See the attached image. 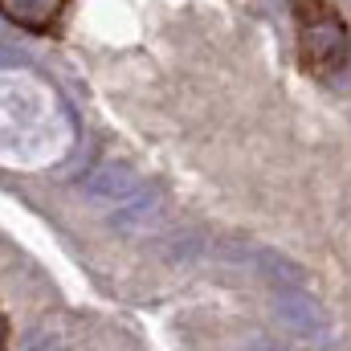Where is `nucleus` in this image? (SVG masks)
I'll list each match as a JSON object with an SVG mask.
<instances>
[{
	"label": "nucleus",
	"instance_id": "nucleus-1",
	"mask_svg": "<svg viewBox=\"0 0 351 351\" xmlns=\"http://www.w3.org/2000/svg\"><path fill=\"white\" fill-rule=\"evenodd\" d=\"M298 62L311 78L331 82L351 66V29L331 0H294Z\"/></svg>",
	"mask_w": 351,
	"mask_h": 351
},
{
	"label": "nucleus",
	"instance_id": "nucleus-2",
	"mask_svg": "<svg viewBox=\"0 0 351 351\" xmlns=\"http://www.w3.org/2000/svg\"><path fill=\"white\" fill-rule=\"evenodd\" d=\"M66 8H70V0H0V16L25 33H37V37L58 33Z\"/></svg>",
	"mask_w": 351,
	"mask_h": 351
},
{
	"label": "nucleus",
	"instance_id": "nucleus-3",
	"mask_svg": "<svg viewBox=\"0 0 351 351\" xmlns=\"http://www.w3.org/2000/svg\"><path fill=\"white\" fill-rule=\"evenodd\" d=\"M274 319L290 335H323L327 331V311L315 298H306V294H282L274 302Z\"/></svg>",
	"mask_w": 351,
	"mask_h": 351
},
{
	"label": "nucleus",
	"instance_id": "nucleus-4",
	"mask_svg": "<svg viewBox=\"0 0 351 351\" xmlns=\"http://www.w3.org/2000/svg\"><path fill=\"white\" fill-rule=\"evenodd\" d=\"M135 188H139V176L131 172L127 164H102V168L90 172V180L82 184V192H86L90 200H98V204H119V200H127Z\"/></svg>",
	"mask_w": 351,
	"mask_h": 351
},
{
	"label": "nucleus",
	"instance_id": "nucleus-5",
	"mask_svg": "<svg viewBox=\"0 0 351 351\" xmlns=\"http://www.w3.org/2000/svg\"><path fill=\"white\" fill-rule=\"evenodd\" d=\"M156 217H160V196L152 188H143V192L135 188L127 200H119V208L110 213V225L123 229V233H143Z\"/></svg>",
	"mask_w": 351,
	"mask_h": 351
},
{
	"label": "nucleus",
	"instance_id": "nucleus-6",
	"mask_svg": "<svg viewBox=\"0 0 351 351\" xmlns=\"http://www.w3.org/2000/svg\"><path fill=\"white\" fill-rule=\"evenodd\" d=\"M254 265H258V274H262L265 282H274V286H282V290L302 282V269L290 262V258L274 254V250H254Z\"/></svg>",
	"mask_w": 351,
	"mask_h": 351
},
{
	"label": "nucleus",
	"instance_id": "nucleus-7",
	"mask_svg": "<svg viewBox=\"0 0 351 351\" xmlns=\"http://www.w3.org/2000/svg\"><path fill=\"white\" fill-rule=\"evenodd\" d=\"M8 339H12V327H8V319H4V311H0V348H8Z\"/></svg>",
	"mask_w": 351,
	"mask_h": 351
}]
</instances>
